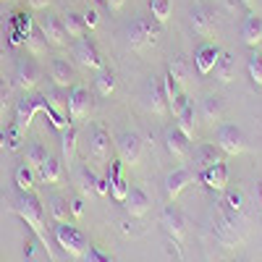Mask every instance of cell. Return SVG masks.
I'll return each instance as SVG.
<instances>
[{
	"label": "cell",
	"mask_w": 262,
	"mask_h": 262,
	"mask_svg": "<svg viewBox=\"0 0 262 262\" xmlns=\"http://www.w3.org/2000/svg\"><path fill=\"white\" fill-rule=\"evenodd\" d=\"M86 165H92L95 170H105L107 163L113 158V139L111 131H107L102 123H90L86 128Z\"/></svg>",
	"instance_id": "3"
},
{
	"label": "cell",
	"mask_w": 262,
	"mask_h": 262,
	"mask_svg": "<svg viewBox=\"0 0 262 262\" xmlns=\"http://www.w3.org/2000/svg\"><path fill=\"white\" fill-rule=\"evenodd\" d=\"M194 179H196V173L191 168H176L173 173H168L165 176V196H168V202H176L179 194L189 184H194Z\"/></svg>",
	"instance_id": "14"
},
{
	"label": "cell",
	"mask_w": 262,
	"mask_h": 262,
	"mask_svg": "<svg viewBox=\"0 0 262 262\" xmlns=\"http://www.w3.org/2000/svg\"><path fill=\"white\" fill-rule=\"evenodd\" d=\"M176 118H179V128L184 131V134H186L189 139H194V134H196V121H194V118H196V116H194V107H191V102L184 107V111H181Z\"/></svg>",
	"instance_id": "35"
},
{
	"label": "cell",
	"mask_w": 262,
	"mask_h": 262,
	"mask_svg": "<svg viewBox=\"0 0 262 262\" xmlns=\"http://www.w3.org/2000/svg\"><path fill=\"white\" fill-rule=\"evenodd\" d=\"M217 147H221V152H226V155L236 158V155H244L247 152V137L244 131L233 126V123H226L217 128Z\"/></svg>",
	"instance_id": "7"
},
{
	"label": "cell",
	"mask_w": 262,
	"mask_h": 262,
	"mask_svg": "<svg viewBox=\"0 0 262 262\" xmlns=\"http://www.w3.org/2000/svg\"><path fill=\"white\" fill-rule=\"evenodd\" d=\"M27 3H29V8L32 11H48V6H50V0H27Z\"/></svg>",
	"instance_id": "44"
},
{
	"label": "cell",
	"mask_w": 262,
	"mask_h": 262,
	"mask_svg": "<svg viewBox=\"0 0 262 262\" xmlns=\"http://www.w3.org/2000/svg\"><path fill=\"white\" fill-rule=\"evenodd\" d=\"M121 165H123L121 160H111V165L105 168V176H107V181H111V196L116 202H123L126 194H128V181L123 179Z\"/></svg>",
	"instance_id": "18"
},
{
	"label": "cell",
	"mask_w": 262,
	"mask_h": 262,
	"mask_svg": "<svg viewBox=\"0 0 262 262\" xmlns=\"http://www.w3.org/2000/svg\"><path fill=\"white\" fill-rule=\"evenodd\" d=\"M39 81H42V69L34 63V58L18 60L16 74H13V86H16V90H21V92H32Z\"/></svg>",
	"instance_id": "10"
},
{
	"label": "cell",
	"mask_w": 262,
	"mask_h": 262,
	"mask_svg": "<svg viewBox=\"0 0 262 262\" xmlns=\"http://www.w3.org/2000/svg\"><path fill=\"white\" fill-rule=\"evenodd\" d=\"M170 8H173L170 0H149V13H152V18H155L160 27L170 18Z\"/></svg>",
	"instance_id": "37"
},
{
	"label": "cell",
	"mask_w": 262,
	"mask_h": 262,
	"mask_svg": "<svg viewBox=\"0 0 262 262\" xmlns=\"http://www.w3.org/2000/svg\"><path fill=\"white\" fill-rule=\"evenodd\" d=\"M18 27H21V34H24V48L32 58H39L42 53L48 50V42L45 37H42V32L37 29L34 21H27V16H21L18 18Z\"/></svg>",
	"instance_id": "13"
},
{
	"label": "cell",
	"mask_w": 262,
	"mask_h": 262,
	"mask_svg": "<svg viewBox=\"0 0 262 262\" xmlns=\"http://www.w3.org/2000/svg\"><path fill=\"white\" fill-rule=\"evenodd\" d=\"M200 113H202V118H205L207 123H217V121L223 118V113H226V102H223V97H221V95H207V97L202 100Z\"/></svg>",
	"instance_id": "27"
},
{
	"label": "cell",
	"mask_w": 262,
	"mask_h": 262,
	"mask_svg": "<svg viewBox=\"0 0 262 262\" xmlns=\"http://www.w3.org/2000/svg\"><path fill=\"white\" fill-rule=\"evenodd\" d=\"M90 113H92L90 90H86V86H81V84H74L71 92H69V121H71V123H79V121H84Z\"/></svg>",
	"instance_id": "9"
},
{
	"label": "cell",
	"mask_w": 262,
	"mask_h": 262,
	"mask_svg": "<svg viewBox=\"0 0 262 262\" xmlns=\"http://www.w3.org/2000/svg\"><path fill=\"white\" fill-rule=\"evenodd\" d=\"M244 8H249V11H254V6H257V0H238Z\"/></svg>",
	"instance_id": "46"
},
{
	"label": "cell",
	"mask_w": 262,
	"mask_h": 262,
	"mask_svg": "<svg viewBox=\"0 0 262 262\" xmlns=\"http://www.w3.org/2000/svg\"><path fill=\"white\" fill-rule=\"evenodd\" d=\"M123 3H126V0H105V6L111 8V11H118V8H121Z\"/></svg>",
	"instance_id": "45"
},
{
	"label": "cell",
	"mask_w": 262,
	"mask_h": 262,
	"mask_svg": "<svg viewBox=\"0 0 262 262\" xmlns=\"http://www.w3.org/2000/svg\"><path fill=\"white\" fill-rule=\"evenodd\" d=\"M81 18H84V27H86V29H95V27L100 24V13H97L95 8H90L86 13H81Z\"/></svg>",
	"instance_id": "42"
},
{
	"label": "cell",
	"mask_w": 262,
	"mask_h": 262,
	"mask_svg": "<svg viewBox=\"0 0 262 262\" xmlns=\"http://www.w3.org/2000/svg\"><path fill=\"white\" fill-rule=\"evenodd\" d=\"M76 149H79V128L74 123H69L60 131V155L66 165H76Z\"/></svg>",
	"instance_id": "17"
},
{
	"label": "cell",
	"mask_w": 262,
	"mask_h": 262,
	"mask_svg": "<svg viewBox=\"0 0 262 262\" xmlns=\"http://www.w3.org/2000/svg\"><path fill=\"white\" fill-rule=\"evenodd\" d=\"M160 24L155 18H149V16H139L131 21V27L126 29V42H128V50H134V53H142L147 48H152L158 42L160 37Z\"/></svg>",
	"instance_id": "4"
},
{
	"label": "cell",
	"mask_w": 262,
	"mask_h": 262,
	"mask_svg": "<svg viewBox=\"0 0 262 262\" xmlns=\"http://www.w3.org/2000/svg\"><path fill=\"white\" fill-rule=\"evenodd\" d=\"M215 242L226 247V249H236V247H242L247 242V236H249V221H247V215L244 212H228L221 207V215H217V221H215Z\"/></svg>",
	"instance_id": "2"
},
{
	"label": "cell",
	"mask_w": 262,
	"mask_h": 262,
	"mask_svg": "<svg viewBox=\"0 0 262 262\" xmlns=\"http://www.w3.org/2000/svg\"><path fill=\"white\" fill-rule=\"evenodd\" d=\"M123 207L131 217H144L147 210H149V196L144 189L139 186H128V194H126V200H123Z\"/></svg>",
	"instance_id": "20"
},
{
	"label": "cell",
	"mask_w": 262,
	"mask_h": 262,
	"mask_svg": "<svg viewBox=\"0 0 262 262\" xmlns=\"http://www.w3.org/2000/svg\"><path fill=\"white\" fill-rule=\"evenodd\" d=\"M215 163H223L221 147H215V144H200V147L194 149V168H191L194 173H202V170H207Z\"/></svg>",
	"instance_id": "22"
},
{
	"label": "cell",
	"mask_w": 262,
	"mask_h": 262,
	"mask_svg": "<svg viewBox=\"0 0 262 262\" xmlns=\"http://www.w3.org/2000/svg\"><path fill=\"white\" fill-rule=\"evenodd\" d=\"M45 158H48V149L42 147L39 142H32V144L27 147V152H24V163H27L34 173L39 170V165H42V163H45Z\"/></svg>",
	"instance_id": "32"
},
{
	"label": "cell",
	"mask_w": 262,
	"mask_h": 262,
	"mask_svg": "<svg viewBox=\"0 0 262 262\" xmlns=\"http://www.w3.org/2000/svg\"><path fill=\"white\" fill-rule=\"evenodd\" d=\"M247 69H249V76L254 81V86H259L262 90V53H252L249 55V63H247Z\"/></svg>",
	"instance_id": "39"
},
{
	"label": "cell",
	"mask_w": 262,
	"mask_h": 262,
	"mask_svg": "<svg viewBox=\"0 0 262 262\" xmlns=\"http://www.w3.org/2000/svg\"><path fill=\"white\" fill-rule=\"evenodd\" d=\"M53 238L58 242V247L69 254V257H84V252H86V236L74 226V223H69V221H63V223H55V228H53Z\"/></svg>",
	"instance_id": "5"
},
{
	"label": "cell",
	"mask_w": 262,
	"mask_h": 262,
	"mask_svg": "<svg viewBox=\"0 0 262 262\" xmlns=\"http://www.w3.org/2000/svg\"><path fill=\"white\" fill-rule=\"evenodd\" d=\"M242 37L249 48H257L259 42H262V16L257 13H249L244 18V24H242Z\"/></svg>",
	"instance_id": "28"
},
{
	"label": "cell",
	"mask_w": 262,
	"mask_h": 262,
	"mask_svg": "<svg viewBox=\"0 0 262 262\" xmlns=\"http://www.w3.org/2000/svg\"><path fill=\"white\" fill-rule=\"evenodd\" d=\"M37 176H39V181L42 184H53V186H60L63 184V163L58 160V158H45V163L39 165V170H37Z\"/></svg>",
	"instance_id": "25"
},
{
	"label": "cell",
	"mask_w": 262,
	"mask_h": 262,
	"mask_svg": "<svg viewBox=\"0 0 262 262\" xmlns=\"http://www.w3.org/2000/svg\"><path fill=\"white\" fill-rule=\"evenodd\" d=\"M81 259H84V262H116L111 254H105L100 247H86V252H84Z\"/></svg>",
	"instance_id": "40"
},
{
	"label": "cell",
	"mask_w": 262,
	"mask_h": 262,
	"mask_svg": "<svg viewBox=\"0 0 262 262\" xmlns=\"http://www.w3.org/2000/svg\"><path fill=\"white\" fill-rule=\"evenodd\" d=\"M34 24H37V29L42 32V37H45V42L50 48H66L69 45V34L63 29L60 16H55L50 11H39V16H34Z\"/></svg>",
	"instance_id": "6"
},
{
	"label": "cell",
	"mask_w": 262,
	"mask_h": 262,
	"mask_svg": "<svg viewBox=\"0 0 262 262\" xmlns=\"http://www.w3.org/2000/svg\"><path fill=\"white\" fill-rule=\"evenodd\" d=\"M11 107V86L0 79V121L6 118V111Z\"/></svg>",
	"instance_id": "41"
},
{
	"label": "cell",
	"mask_w": 262,
	"mask_h": 262,
	"mask_svg": "<svg viewBox=\"0 0 262 262\" xmlns=\"http://www.w3.org/2000/svg\"><path fill=\"white\" fill-rule=\"evenodd\" d=\"M189 18H191L194 32L200 34V37H212L215 34V16H212V11L207 6H202V3L200 6H191Z\"/></svg>",
	"instance_id": "15"
},
{
	"label": "cell",
	"mask_w": 262,
	"mask_h": 262,
	"mask_svg": "<svg viewBox=\"0 0 262 262\" xmlns=\"http://www.w3.org/2000/svg\"><path fill=\"white\" fill-rule=\"evenodd\" d=\"M147 111L152 116H168V100H165L163 79H155L147 84Z\"/></svg>",
	"instance_id": "16"
},
{
	"label": "cell",
	"mask_w": 262,
	"mask_h": 262,
	"mask_svg": "<svg viewBox=\"0 0 262 262\" xmlns=\"http://www.w3.org/2000/svg\"><path fill=\"white\" fill-rule=\"evenodd\" d=\"M168 76L189 95V86H191V69H189L186 58H173L170 66H168Z\"/></svg>",
	"instance_id": "26"
},
{
	"label": "cell",
	"mask_w": 262,
	"mask_h": 262,
	"mask_svg": "<svg viewBox=\"0 0 262 262\" xmlns=\"http://www.w3.org/2000/svg\"><path fill=\"white\" fill-rule=\"evenodd\" d=\"M95 86H97V95H100V97H111V95L116 92V74H113L111 69L97 71Z\"/></svg>",
	"instance_id": "31"
},
{
	"label": "cell",
	"mask_w": 262,
	"mask_h": 262,
	"mask_svg": "<svg viewBox=\"0 0 262 262\" xmlns=\"http://www.w3.org/2000/svg\"><path fill=\"white\" fill-rule=\"evenodd\" d=\"M50 79L55 81V86H60V90H69V86L76 81L74 66L69 60H63V58H55L50 63Z\"/></svg>",
	"instance_id": "23"
},
{
	"label": "cell",
	"mask_w": 262,
	"mask_h": 262,
	"mask_svg": "<svg viewBox=\"0 0 262 262\" xmlns=\"http://www.w3.org/2000/svg\"><path fill=\"white\" fill-rule=\"evenodd\" d=\"M34 176L37 173L24 163V165H18L16 168V186L21 189V191H34Z\"/></svg>",
	"instance_id": "36"
},
{
	"label": "cell",
	"mask_w": 262,
	"mask_h": 262,
	"mask_svg": "<svg viewBox=\"0 0 262 262\" xmlns=\"http://www.w3.org/2000/svg\"><path fill=\"white\" fill-rule=\"evenodd\" d=\"M116 149H118V158H121L123 165L134 168V165L142 163V139H139V134H134V131L121 134L118 142H116Z\"/></svg>",
	"instance_id": "11"
},
{
	"label": "cell",
	"mask_w": 262,
	"mask_h": 262,
	"mask_svg": "<svg viewBox=\"0 0 262 262\" xmlns=\"http://www.w3.org/2000/svg\"><path fill=\"white\" fill-rule=\"evenodd\" d=\"M13 210H16V215L21 217V221L29 226V231L37 236V242L45 247L48 257L55 262L58 257H55V252H53V247H50L53 233L45 228V217H42V202H39V196H37L34 191H21V196L13 202Z\"/></svg>",
	"instance_id": "1"
},
{
	"label": "cell",
	"mask_w": 262,
	"mask_h": 262,
	"mask_svg": "<svg viewBox=\"0 0 262 262\" xmlns=\"http://www.w3.org/2000/svg\"><path fill=\"white\" fill-rule=\"evenodd\" d=\"M221 207L223 210H228V212H244L247 210V196H244V191H226L223 194V200H221Z\"/></svg>",
	"instance_id": "33"
},
{
	"label": "cell",
	"mask_w": 262,
	"mask_h": 262,
	"mask_svg": "<svg viewBox=\"0 0 262 262\" xmlns=\"http://www.w3.org/2000/svg\"><path fill=\"white\" fill-rule=\"evenodd\" d=\"M69 207H71V215H74V217H81V215H84V202H81V200H71Z\"/></svg>",
	"instance_id": "43"
},
{
	"label": "cell",
	"mask_w": 262,
	"mask_h": 262,
	"mask_svg": "<svg viewBox=\"0 0 262 262\" xmlns=\"http://www.w3.org/2000/svg\"><path fill=\"white\" fill-rule=\"evenodd\" d=\"M0 3H6V0H0Z\"/></svg>",
	"instance_id": "47"
},
{
	"label": "cell",
	"mask_w": 262,
	"mask_h": 262,
	"mask_svg": "<svg viewBox=\"0 0 262 262\" xmlns=\"http://www.w3.org/2000/svg\"><path fill=\"white\" fill-rule=\"evenodd\" d=\"M50 215H53V221L55 223H63V221H69V215H71V207L66 200H60V196H53L50 200Z\"/></svg>",
	"instance_id": "38"
},
{
	"label": "cell",
	"mask_w": 262,
	"mask_h": 262,
	"mask_svg": "<svg viewBox=\"0 0 262 262\" xmlns=\"http://www.w3.org/2000/svg\"><path fill=\"white\" fill-rule=\"evenodd\" d=\"M163 228H165V233L173 238V244H176V247H179V252H181L184 238H186V217L181 215V210H179V207L168 205V207L163 210Z\"/></svg>",
	"instance_id": "12"
},
{
	"label": "cell",
	"mask_w": 262,
	"mask_h": 262,
	"mask_svg": "<svg viewBox=\"0 0 262 262\" xmlns=\"http://www.w3.org/2000/svg\"><path fill=\"white\" fill-rule=\"evenodd\" d=\"M233 71H236V63L228 53H221V58H217V66H215V76L221 79L223 84H228L233 79Z\"/></svg>",
	"instance_id": "34"
},
{
	"label": "cell",
	"mask_w": 262,
	"mask_h": 262,
	"mask_svg": "<svg viewBox=\"0 0 262 262\" xmlns=\"http://www.w3.org/2000/svg\"><path fill=\"white\" fill-rule=\"evenodd\" d=\"M100 3H105V0H100Z\"/></svg>",
	"instance_id": "48"
},
{
	"label": "cell",
	"mask_w": 262,
	"mask_h": 262,
	"mask_svg": "<svg viewBox=\"0 0 262 262\" xmlns=\"http://www.w3.org/2000/svg\"><path fill=\"white\" fill-rule=\"evenodd\" d=\"M74 58H76V63L81 66V69H86V71H102L105 69V58H102L100 48L95 45L92 39H86V37H81L76 42Z\"/></svg>",
	"instance_id": "8"
},
{
	"label": "cell",
	"mask_w": 262,
	"mask_h": 262,
	"mask_svg": "<svg viewBox=\"0 0 262 262\" xmlns=\"http://www.w3.org/2000/svg\"><path fill=\"white\" fill-rule=\"evenodd\" d=\"M217 58H221V50H217L215 45H202L200 50L194 53V66H196V71H200L202 76H207L210 71H215Z\"/></svg>",
	"instance_id": "24"
},
{
	"label": "cell",
	"mask_w": 262,
	"mask_h": 262,
	"mask_svg": "<svg viewBox=\"0 0 262 262\" xmlns=\"http://www.w3.org/2000/svg\"><path fill=\"white\" fill-rule=\"evenodd\" d=\"M60 21H63V29H66V34H69V39H81V37H84L86 27H84L81 13L69 11V13H63V16H60Z\"/></svg>",
	"instance_id": "29"
},
{
	"label": "cell",
	"mask_w": 262,
	"mask_h": 262,
	"mask_svg": "<svg viewBox=\"0 0 262 262\" xmlns=\"http://www.w3.org/2000/svg\"><path fill=\"white\" fill-rule=\"evenodd\" d=\"M196 179H200L207 189H212V191H223L226 184H228V168H226V163H215L207 170L196 173Z\"/></svg>",
	"instance_id": "21"
},
{
	"label": "cell",
	"mask_w": 262,
	"mask_h": 262,
	"mask_svg": "<svg viewBox=\"0 0 262 262\" xmlns=\"http://www.w3.org/2000/svg\"><path fill=\"white\" fill-rule=\"evenodd\" d=\"M165 147H168V152H170L176 160H186V158H189V149H191L189 137L184 134L179 126H173V128L165 131Z\"/></svg>",
	"instance_id": "19"
},
{
	"label": "cell",
	"mask_w": 262,
	"mask_h": 262,
	"mask_svg": "<svg viewBox=\"0 0 262 262\" xmlns=\"http://www.w3.org/2000/svg\"><path fill=\"white\" fill-rule=\"evenodd\" d=\"M76 184H79V189L84 191V194H90V191H95V184H97V176L100 173L92 168V165H76Z\"/></svg>",
	"instance_id": "30"
}]
</instances>
